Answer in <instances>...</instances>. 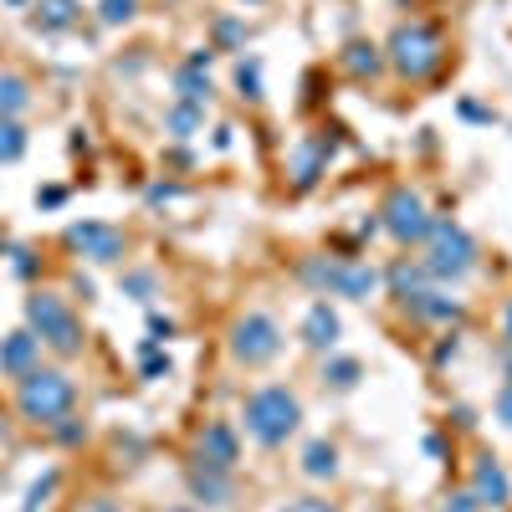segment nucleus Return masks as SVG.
Masks as SVG:
<instances>
[{"mask_svg": "<svg viewBox=\"0 0 512 512\" xmlns=\"http://www.w3.org/2000/svg\"><path fill=\"white\" fill-rule=\"evenodd\" d=\"M77 405V384L62 374V369H31L21 374V390H16V410L36 425H57L67 420Z\"/></svg>", "mask_w": 512, "mask_h": 512, "instance_id": "obj_1", "label": "nucleus"}, {"mask_svg": "<svg viewBox=\"0 0 512 512\" xmlns=\"http://www.w3.org/2000/svg\"><path fill=\"white\" fill-rule=\"evenodd\" d=\"M297 420H303V405L282 384H262V390L246 395V431L262 446H282L297 431Z\"/></svg>", "mask_w": 512, "mask_h": 512, "instance_id": "obj_2", "label": "nucleus"}, {"mask_svg": "<svg viewBox=\"0 0 512 512\" xmlns=\"http://www.w3.org/2000/svg\"><path fill=\"white\" fill-rule=\"evenodd\" d=\"M26 323H31V333L41 338V344L57 349L62 359L82 354V323H77V313L67 308V297H57V292L26 297Z\"/></svg>", "mask_w": 512, "mask_h": 512, "instance_id": "obj_3", "label": "nucleus"}, {"mask_svg": "<svg viewBox=\"0 0 512 512\" xmlns=\"http://www.w3.org/2000/svg\"><path fill=\"white\" fill-rule=\"evenodd\" d=\"M390 67L400 72V77H431L436 67H441V57H446V47H441V36L431 31V26H420V21H405V26H395L390 31Z\"/></svg>", "mask_w": 512, "mask_h": 512, "instance_id": "obj_4", "label": "nucleus"}, {"mask_svg": "<svg viewBox=\"0 0 512 512\" xmlns=\"http://www.w3.org/2000/svg\"><path fill=\"white\" fill-rule=\"evenodd\" d=\"M425 241H431V251H425L420 267L431 272V277L456 282V277H466V272L477 267V241L466 236L456 221H431V236H425Z\"/></svg>", "mask_w": 512, "mask_h": 512, "instance_id": "obj_5", "label": "nucleus"}, {"mask_svg": "<svg viewBox=\"0 0 512 512\" xmlns=\"http://www.w3.org/2000/svg\"><path fill=\"white\" fill-rule=\"evenodd\" d=\"M297 272H303L308 287H318V292H328V297H354V303L379 287V272H374V267L338 262V256H308Z\"/></svg>", "mask_w": 512, "mask_h": 512, "instance_id": "obj_6", "label": "nucleus"}, {"mask_svg": "<svg viewBox=\"0 0 512 512\" xmlns=\"http://www.w3.org/2000/svg\"><path fill=\"white\" fill-rule=\"evenodd\" d=\"M231 354L241 364H267L282 354V328L267 318V313H246L236 328H231Z\"/></svg>", "mask_w": 512, "mask_h": 512, "instance_id": "obj_7", "label": "nucleus"}, {"mask_svg": "<svg viewBox=\"0 0 512 512\" xmlns=\"http://www.w3.org/2000/svg\"><path fill=\"white\" fill-rule=\"evenodd\" d=\"M384 231H390L395 241H425L431 236V210H425V200L415 190H395L390 200H384Z\"/></svg>", "mask_w": 512, "mask_h": 512, "instance_id": "obj_8", "label": "nucleus"}, {"mask_svg": "<svg viewBox=\"0 0 512 512\" xmlns=\"http://www.w3.org/2000/svg\"><path fill=\"white\" fill-rule=\"evenodd\" d=\"M77 256H88V262H118L123 256V231L118 226H108V221H77V226H67V236H62Z\"/></svg>", "mask_w": 512, "mask_h": 512, "instance_id": "obj_9", "label": "nucleus"}, {"mask_svg": "<svg viewBox=\"0 0 512 512\" xmlns=\"http://www.w3.org/2000/svg\"><path fill=\"white\" fill-rule=\"evenodd\" d=\"M36 354H41V338H36L31 328L6 333V338H0V374H11V379L31 374V369H36Z\"/></svg>", "mask_w": 512, "mask_h": 512, "instance_id": "obj_10", "label": "nucleus"}, {"mask_svg": "<svg viewBox=\"0 0 512 512\" xmlns=\"http://www.w3.org/2000/svg\"><path fill=\"white\" fill-rule=\"evenodd\" d=\"M236 456H241V441H236L231 425H226V420L205 425V431H200V461H205V466H221V472H231Z\"/></svg>", "mask_w": 512, "mask_h": 512, "instance_id": "obj_11", "label": "nucleus"}, {"mask_svg": "<svg viewBox=\"0 0 512 512\" xmlns=\"http://www.w3.org/2000/svg\"><path fill=\"white\" fill-rule=\"evenodd\" d=\"M400 303L420 323H451V318H461V303H456V297H446V292H436V287H420V292L400 297Z\"/></svg>", "mask_w": 512, "mask_h": 512, "instance_id": "obj_12", "label": "nucleus"}, {"mask_svg": "<svg viewBox=\"0 0 512 512\" xmlns=\"http://www.w3.org/2000/svg\"><path fill=\"white\" fill-rule=\"evenodd\" d=\"M190 497L205 502V507H226L231 502V472H221V466H195L190 472Z\"/></svg>", "mask_w": 512, "mask_h": 512, "instance_id": "obj_13", "label": "nucleus"}, {"mask_svg": "<svg viewBox=\"0 0 512 512\" xmlns=\"http://www.w3.org/2000/svg\"><path fill=\"white\" fill-rule=\"evenodd\" d=\"M472 492H477L482 507H502V502L512 497V482H507V472H502L492 456H482V461H477V472H472Z\"/></svg>", "mask_w": 512, "mask_h": 512, "instance_id": "obj_14", "label": "nucleus"}, {"mask_svg": "<svg viewBox=\"0 0 512 512\" xmlns=\"http://www.w3.org/2000/svg\"><path fill=\"white\" fill-rule=\"evenodd\" d=\"M303 344L308 349H333L338 344V313L328 303H313L308 318H303Z\"/></svg>", "mask_w": 512, "mask_h": 512, "instance_id": "obj_15", "label": "nucleus"}, {"mask_svg": "<svg viewBox=\"0 0 512 512\" xmlns=\"http://www.w3.org/2000/svg\"><path fill=\"white\" fill-rule=\"evenodd\" d=\"M328 154H333V139H318V144H308V149H297V169H292V175H297V190H313V185H318Z\"/></svg>", "mask_w": 512, "mask_h": 512, "instance_id": "obj_16", "label": "nucleus"}, {"mask_svg": "<svg viewBox=\"0 0 512 512\" xmlns=\"http://www.w3.org/2000/svg\"><path fill=\"white\" fill-rule=\"evenodd\" d=\"M31 108V82L21 72H0V118H21Z\"/></svg>", "mask_w": 512, "mask_h": 512, "instance_id": "obj_17", "label": "nucleus"}, {"mask_svg": "<svg viewBox=\"0 0 512 512\" xmlns=\"http://www.w3.org/2000/svg\"><path fill=\"white\" fill-rule=\"evenodd\" d=\"M72 21H77V0H36V11H31L36 31H67Z\"/></svg>", "mask_w": 512, "mask_h": 512, "instance_id": "obj_18", "label": "nucleus"}, {"mask_svg": "<svg viewBox=\"0 0 512 512\" xmlns=\"http://www.w3.org/2000/svg\"><path fill=\"white\" fill-rule=\"evenodd\" d=\"M175 88H180V103H195V108H205V103H210V72L185 62V67L175 72Z\"/></svg>", "mask_w": 512, "mask_h": 512, "instance_id": "obj_19", "label": "nucleus"}, {"mask_svg": "<svg viewBox=\"0 0 512 512\" xmlns=\"http://www.w3.org/2000/svg\"><path fill=\"white\" fill-rule=\"evenodd\" d=\"M344 67H349L354 77H379L384 52L374 47V41H349V47H344Z\"/></svg>", "mask_w": 512, "mask_h": 512, "instance_id": "obj_20", "label": "nucleus"}, {"mask_svg": "<svg viewBox=\"0 0 512 512\" xmlns=\"http://www.w3.org/2000/svg\"><path fill=\"white\" fill-rule=\"evenodd\" d=\"M303 472L318 477V482L333 477V472H338V451H333L328 441H308V451H303Z\"/></svg>", "mask_w": 512, "mask_h": 512, "instance_id": "obj_21", "label": "nucleus"}, {"mask_svg": "<svg viewBox=\"0 0 512 512\" xmlns=\"http://www.w3.org/2000/svg\"><path fill=\"white\" fill-rule=\"evenodd\" d=\"M200 113H205V108H195V103H175V108L164 113V123H169V134H175V139H190L195 128H200Z\"/></svg>", "mask_w": 512, "mask_h": 512, "instance_id": "obj_22", "label": "nucleus"}, {"mask_svg": "<svg viewBox=\"0 0 512 512\" xmlns=\"http://www.w3.org/2000/svg\"><path fill=\"white\" fill-rule=\"evenodd\" d=\"M26 154V128L16 118H0V164H11Z\"/></svg>", "mask_w": 512, "mask_h": 512, "instance_id": "obj_23", "label": "nucleus"}, {"mask_svg": "<svg viewBox=\"0 0 512 512\" xmlns=\"http://www.w3.org/2000/svg\"><path fill=\"white\" fill-rule=\"evenodd\" d=\"M236 88H241V98L262 103V62H256V57H241L236 62Z\"/></svg>", "mask_w": 512, "mask_h": 512, "instance_id": "obj_24", "label": "nucleus"}, {"mask_svg": "<svg viewBox=\"0 0 512 512\" xmlns=\"http://www.w3.org/2000/svg\"><path fill=\"white\" fill-rule=\"evenodd\" d=\"M425 277H431V272H425L420 262H395V267H390V282H395V292H400V297L420 292V287H425Z\"/></svg>", "mask_w": 512, "mask_h": 512, "instance_id": "obj_25", "label": "nucleus"}, {"mask_svg": "<svg viewBox=\"0 0 512 512\" xmlns=\"http://www.w3.org/2000/svg\"><path fill=\"white\" fill-rule=\"evenodd\" d=\"M359 374H364V369H359V359H328V364H323V379L333 384V390H354Z\"/></svg>", "mask_w": 512, "mask_h": 512, "instance_id": "obj_26", "label": "nucleus"}, {"mask_svg": "<svg viewBox=\"0 0 512 512\" xmlns=\"http://www.w3.org/2000/svg\"><path fill=\"white\" fill-rule=\"evenodd\" d=\"M57 472H47V477H41V482H31V492H26V502H21V512H36V507H47V497L57 492Z\"/></svg>", "mask_w": 512, "mask_h": 512, "instance_id": "obj_27", "label": "nucleus"}, {"mask_svg": "<svg viewBox=\"0 0 512 512\" xmlns=\"http://www.w3.org/2000/svg\"><path fill=\"white\" fill-rule=\"evenodd\" d=\"M139 16V0H103V26H123Z\"/></svg>", "mask_w": 512, "mask_h": 512, "instance_id": "obj_28", "label": "nucleus"}, {"mask_svg": "<svg viewBox=\"0 0 512 512\" xmlns=\"http://www.w3.org/2000/svg\"><path fill=\"white\" fill-rule=\"evenodd\" d=\"M123 292H128V297H139V303H149V292H154V272H128V277H123Z\"/></svg>", "mask_w": 512, "mask_h": 512, "instance_id": "obj_29", "label": "nucleus"}, {"mask_svg": "<svg viewBox=\"0 0 512 512\" xmlns=\"http://www.w3.org/2000/svg\"><path fill=\"white\" fill-rule=\"evenodd\" d=\"M144 374H149V379L169 374V354H159V344H154V338H149V344H144Z\"/></svg>", "mask_w": 512, "mask_h": 512, "instance_id": "obj_30", "label": "nucleus"}, {"mask_svg": "<svg viewBox=\"0 0 512 512\" xmlns=\"http://www.w3.org/2000/svg\"><path fill=\"white\" fill-rule=\"evenodd\" d=\"M216 41H221V47H241V41H246V26L241 21H216Z\"/></svg>", "mask_w": 512, "mask_h": 512, "instance_id": "obj_31", "label": "nucleus"}, {"mask_svg": "<svg viewBox=\"0 0 512 512\" xmlns=\"http://www.w3.org/2000/svg\"><path fill=\"white\" fill-rule=\"evenodd\" d=\"M149 338H154V344H164V338H175V318L149 313Z\"/></svg>", "mask_w": 512, "mask_h": 512, "instance_id": "obj_32", "label": "nucleus"}, {"mask_svg": "<svg viewBox=\"0 0 512 512\" xmlns=\"http://www.w3.org/2000/svg\"><path fill=\"white\" fill-rule=\"evenodd\" d=\"M82 436H88V425H82V420H67V425L57 420V441H62V446H77Z\"/></svg>", "mask_w": 512, "mask_h": 512, "instance_id": "obj_33", "label": "nucleus"}, {"mask_svg": "<svg viewBox=\"0 0 512 512\" xmlns=\"http://www.w3.org/2000/svg\"><path fill=\"white\" fill-rule=\"evenodd\" d=\"M482 502H477V492H461V497H451V507L446 512H477Z\"/></svg>", "mask_w": 512, "mask_h": 512, "instance_id": "obj_34", "label": "nucleus"}, {"mask_svg": "<svg viewBox=\"0 0 512 512\" xmlns=\"http://www.w3.org/2000/svg\"><path fill=\"white\" fill-rule=\"evenodd\" d=\"M287 512H338V507H328V502H318V497H303V502H292Z\"/></svg>", "mask_w": 512, "mask_h": 512, "instance_id": "obj_35", "label": "nucleus"}, {"mask_svg": "<svg viewBox=\"0 0 512 512\" xmlns=\"http://www.w3.org/2000/svg\"><path fill=\"white\" fill-rule=\"evenodd\" d=\"M497 415H502V420L512 425V379L502 384V395H497Z\"/></svg>", "mask_w": 512, "mask_h": 512, "instance_id": "obj_36", "label": "nucleus"}, {"mask_svg": "<svg viewBox=\"0 0 512 512\" xmlns=\"http://www.w3.org/2000/svg\"><path fill=\"white\" fill-rule=\"evenodd\" d=\"M62 195H67L62 185H47V190H41V195H36V205H47V210H52V205H62Z\"/></svg>", "mask_w": 512, "mask_h": 512, "instance_id": "obj_37", "label": "nucleus"}, {"mask_svg": "<svg viewBox=\"0 0 512 512\" xmlns=\"http://www.w3.org/2000/svg\"><path fill=\"white\" fill-rule=\"evenodd\" d=\"M180 195V185H149V200L154 205H164V200H175Z\"/></svg>", "mask_w": 512, "mask_h": 512, "instance_id": "obj_38", "label": "nucleus"}, {"mask_svg": "<svg viewBox=\"0 0 512 512\" xmlns=\"http://www.w3.org/2000/svg\"><path fill=\"white\" fill-rule=\"evenodd\" d=\"M31 267H36V262H31V251L16 246V277H31Z\"/></svg>", "mask_w": 512, "mask_h": 512, "instance_id": "obj_39", "label": "nucleus"}, {"mask_svg": "<svg viewBox=\"0 0 512 512\" xmlns=\"http://www.w3.org/2000/svg\"><path fill=\"white\" fill-rule=\"evenodd\" d=\"M88 512H123V507H118V502H93Z\"/></svg>", "mask_w": 512, "mask_h": 512, "instance_id": "obj_40", "label": "nucleus"}, {"mask_svg": "<svg viewBox=\"0 0 512 512\" xmlns=\"http://www.w3.org/2000/svg\"><path fill=\"white\" fill-rule=\"evenodd\" d=\"M507 338H512V303H507Z\"/></svg>", "mask_w": 512, "mask_h": 512, "instance_id": "obj_41", "label": "nucleus"}, {"mask_svg": "<svg viewBox=\"0 0 512 512\" xmlns=\"http://www.w3.org/2000/svg\"><path fill=\"white\" fill-rule=\"evenodd\" d=\"M175 512H190V507H175Z\"/></svg>", "mask_w": 512, "mask_h": 512, "instance_id": "obj_42", "label": "nucleus"}, {"mask_svg": "<svg viewBox=\"0 0 512 512\" xmlns=\"http://www.w3.org/2000/svg\"><path fill=\"white\" fill-rule=\"evenodd\" d=\"M251 6H262V0H251Z\"/></svg>", "mask_w": 512, "mask_h": 512, "instance_id": "obj_43", "label": "nucleus"}, {"mask_svg": "<svg viewBox=\"0 0 512 512\" xmlns=\"http://www.w3.org/2000/svg\"><path fill=\"white\" fill-rule=\"evenodd\" d=\"M400 6H405V0H400Z\"/></svg>", "mask_w": 512, "mask_h": 512, "instance_id": "obj_44", "label": "nucleus"}]
</instances>
